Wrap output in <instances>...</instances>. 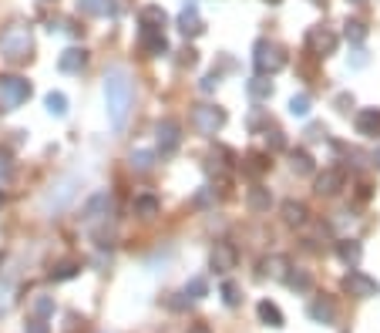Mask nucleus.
Instances as JSON below:
<instances>
[{
  "mask_svg": "<svg viewBox=\"0 0 380 333\" xmlns=\"http://www.w3.org/2000/svg\"><path fill=\"white\" fill-rule=\"evenodd\" d=\"M206 293H209V283H206L202 276H192L189 283H185V296H189V300H202Z\"/></svg>",
  "mask_w": 380,
  "mask_h": 333,
  "instance_id": "nucleus-36",
  "label": "nucleus"
},
{
  "mask_svg": "<svg viewBox=\"0 0 380 333\" xmlns=\"http://www.w3.org/2000/svg\"><path fill=\"white\" fill-rule=\"evenodd\" d=\"M347 3H367V0H347Z\"/></svg>",
  "mask_w": 380,
  "mask_h": 333,
  "instance_id": "nucleus-46",
  "label": "nucleus"
},
{
  "mask_svg": "<svg viewBox=\"0 0 380 333\" xmlns=\"http://www.w3.org/2000/svg\"><path fill=\"white\" fill-rule=\"evenodd\" d=\"M84 64H88V51H84V47H68V51H61V58H57V71H61V75H81Z\"/></svg>",
  "mask_w": 380,
  "mask_h": 333,
  "instance_id": "nucleus-15",
  "label": "nucleus"
},
{
  "mask_svg": "<svg viewBox=\"0 0 380 333\" xmlns=\"http://www.w3.org/2000/svg\"><path fill=\"white\" fill-rule=\"evenodd\" d=\"M75 196H77V178L75 176L61 178V182L51 185V196L44 199V209H64V206H68Z\"/></svg>",
  "mask_w": 380,
  "mask_h": 333,
  "instance_id": "nucleus-10",
  "label": "nucleus"
},
{
  "mask_svg": "<svg viewBox=\"0 0 380 333\" xmlns=\"http://www.w3.org/2000/svg\"><path fill=\"white\" fill-rule=\"evenodd\" d=\"M256 313H259V320H263L266 327H273V330H280V327H286L283 310H280L276 303H269V300H263V303L256 307Z\"/></svg>",
  "mask_w": 380,
  "mask_h": 333,
  "instance_id": "nucleus-23",
  "label": "nucleus"
},
{
  "mask_svg": "<svg viewBox=\"0 0 380 333\" xmlns=\"http://www.w3.org/2000/svg\"><path fill=\"white\" fill-rule=\"evenodd\" d=\"M3 202H7V196H3V189H0V209H3Z\"/></svg>",
  "mask_w": 380,
  "mask_h": 333,
  "instance_id": "nucleus-45",
  "label": "nucleus"
},
{
  "mask_svg": "<svg viewBox=\"0 0 380 333\" xmlns=\"http://www.w3.org/2000/svg\"><path fill=\"white\" fill-rule=\"evenodd\" d=\"M34 51V38H31V27L24 24H10L3 34H0V54L10 64H24Z\"/></svg>",
  "mask_w": 380,
  "mask_h": 333,
  "instance_id": "nucleus-2",
  "label": "nucleus"
},
{
  "mask_svg": "<svg viewBox=\"0 0 380 333\" xmlns=\"http://www.w3.org/2000/svg\"><path fill=\"white\" fill-rule=\"evenodd\" d=\"M24 333H51V327H47V320H40V316H31V320L24 323Z\"/></svg>",
  "mask_w": 380,
  "mask_h": 333,
  "instance_id": "nucleus-38",
  "label": "nucleus"
},
{
  "mask_svg": "<svg viewBox=\"0 0 380 333\" xmlns=\"http://www.w3.org/2000/svg\"><path fill=\"white\" fill-rule=\"evenodd\" d=\"M246 88H249V98H252V101H269V98H273V81H269L266 75H256Z\"/></svg>",
  "mask_w": 380,
  "mask_h": 333,
  "instance_id": "nucleus-26",
  "label": "nucleus"
},
{
  "mask_svg": "<svg viewBox=\"0 0 380 333\" xmlns=\"http://www.w3.org/2000/svg\"><path fill=\"white\" fill-rule=\"evenodd\" d=\"M347 185V172L343 169H324L320 176H317V182H313V192L317 196H340V189Z\"/></svg>",
  "mask_w": 380,
  "mask_h": 333,
  "instance_id": "nucleus-11",
  "label": "nucleus"
},
{
  "mask_svg": "<svg viewBox=\"0 0 380 333\" xmlns=\"http://www.w3.org/2000/svg\"><path fill=\"white\" fill-rule=\"evenodd\" d=\"M337 108H340V111H350V108H354V95H347V91L337 95Z\"/></svg>",
  "mask_w": 380,
  "mask_h": 333,
  "instance_id": "nucleus-41",
  "label": "nucleus"
},
{
  "mask_svg": "<svg viewBox=\"0 0 380 333\" xmlns=\"http://www.w3.org/2000/svg\"><path fill=\"white\" fill-rule=\"evenodd\" d=\"M266 3H283V0H266Z\"/></svg>",
  "mask_w": 380,
  "mask_h": 333,
  "instance_id": "nucleus-47",
  "label": "nucleus"
},
{
  "mask_svg": "<svg viewBox=\"0 0 380 333\" xmlns=\"http://www.w3.org/2000/svg\"><path fill=\"white\" fill-rule=\"evenodd\" d=\"M101 91H105L108 121H112V128L121 132L125 121H128V111H132V101H135V88H132L128 71H125V68H108V71H105V84H101Z\"/></svg>",
  "mask_w": 380,
  "mask_h": 333,
  "instance_id": "nucleus-1",
  "label": "nucleus"
},
{
  "mask_svg": "<svg viewBox=\"0 0 380 333\" xmlns=\"http://www.w3.org/2000/svg\"><path fill=\"white\" fill-rule=\"evenodd\" d=\"M185 333H212V327H209V323H192Z\"/></svg>",
  "mask_w": 380,
  "mask_h": 333,
  "instance_id": "nucleus-42",
  "label": "nucleus"
},
{
  "mask_svg": "<svg viewBox=\"0 0 380 333\" xmlns=\"http://www.w3.org/2000/svg\"><path fill=\"white\" fill-rule=\"evenodd\" d=\"M367 64V54L363 51H354V68H363Z\"/></svg>",
  "mask_w": 380,
  "mask_h": 333,
  "instance_id": "nucleus-43",
  "label": "nucleus"
},
{
  "mask_svg": "<svg viewBox=\"0 0 380 333\" xmlns=\"http://www.w3.org/2000/svg\"><path fill=\"white\" fill-rule=\"evenodd\" d=\"M283 283L289 290H296V293H310V286H313L310 273H303V270H289V276H286Z\"/></svg>",
  "mask_w": 380,
  "mask_h": 333,
  "instance_id": "nucleus-31",
  "label": "nucleus"
},
{
  "mask_svg": "<svg viewBox=\"0 0 380 333\" xmlns=\"http://www.w3.org/2000/svg\"><path fill=\"white\" fill-rule=\"evenodd\" d=\"M286 51L276 44V40H256V47H252V64H256V75H276V71H283L286 68Z\"/></svg>",
  "mask_w": 380,
  "mask_h": 333,
  "instance_id": "nucleus-3",
  "label": "nucleus"
},
{
  "mask_svg": "<svg viewBox=\"0 0 380 333\" xmlns=\"http://www.w3.org/2000/svg\"><path fill=\"white\" fill-rule=\"evenodd\" d=\"M343 34H347L350 44H363V40H367V24H363V20H347V24H343Z\"/></svg>",
  "mask_w": 380,
  "mask_h": 333,
  "instance_id": "nucleus-34",
  "label": "nucleus"
},
{
  "mask_svg": "<svg viewBox=\"0 0 380 333\" xmlns=\"http://www.w3.org/2000/svg\"><path fill=\"white\" fill-rule=\"evenodd\" d=\"M77 270H81V266H77L75 259H64V263H57L54 270H51V279H54V283H64V279H75Z\"/></svg>",
  "mask_w": 380,
  "mask_h": 333,
  "instance_id": "nucleus-33",
  "label": "nucleus"
},
{
  "mask_svg": "<svg viewBox=\"0 0 380 333\" xmlns=\"http://www.w3.org/2000/svg\"><path fill=\"white\" fill-rule=\"evenodd\" d=\"M246 206L252 212H269V206H273V192H269L266 185H252L246 192Z\"/></svg>",
  "mask_w": 380,
  "mask_h": 333,
  "instance_id": "nucleus-22",
  "label": "nucleus"
},
{
  "mask_svg": "<svg viewBox=\"0 0 380 333\" xmlns=\"http://www.w3.org/2000/svg\"><path fill=\"white\" fill-rule=\"evenodd\" d=\"M243 172H246L249 178H259L263 172H269V155H263V152L246 155V158H243Z\"/></svg>",
  "mask_w": 380,
  "mask_h": 333,
  "instance_id": "nucleus-25",
  "label": "nucleus"
},
{
  "mask_svg": "<svg viewBox=\"0 0 380 333\" xmlns=\"http://www.w3.org/2000/svg\"><path fill=\"white\" fill-rule=\"evenodd\" d=\"M138 44H142V51H145V54H152V58L169 54V40H165V34H162V31H142Z\"/></svg>",
  "mask_w": 380,
  "mask_h": 333,
  "instance_id": "nucleus-17",
  "label": "nucleus"
},
{
  "mask_svg": "<svg viewBox=\"0 0 380 333\" xmlns=\"http://www.w3.org/2000/svg\"><path fill=\"white\" fill-rule=\"evenodd\" d=\"M44 3H54V0H44Z\"/></svg>",
  "mask_w": 380,
  "mask_h": 333,
  "instance_id": "nucleus-48",
  "label": "nucleus"
},
{
  "mask_svg": "<svg viewBox=\"0 0 380 333\" xmlns=\"http://www.w3.org/2000/svg\"><path fill=\"white\" fill-rule=\"evenodd\" d=\"M27 98H31V81L27 78H17V75L0 78V111H17Z\"/></svg>",
  "mask_w": 380,
  "mask_h": 333,
  "instance_id": "nucleus-4",
  "label": "nucleus"
},
{
  "mask_svg": "<svg viewBox=\"0 0 380 333\" xmlns=\"http://www.w3.org/2000/svg\"><path fill=\"white\" fill-rule=\"evenodd\" d=\"M222 303H226V307H239V303H243L239 286H236L232 279H226V283H222Z\"/></svg>",
  "mask_w": 380,
  "mask_h": 333,
  "instance_id": "nucleus-37",
  "label": "nucleus"
},
{
  "mask_svg": "<svg viewBox=\"0 0 380 333\" xmlns=\"http://www.w3.org/2000/svg\"><path fill=\"white\" fill-rule=\"evenodd\" d=\"M357 132L363 138L380 135V108H363V111H357Z\"/></svg>",
  "mask_w": 380,
  "mask_h": 333,
  "instance_id": "nucleus-19",
  "label": "nucleus"
},
{
  "mask_svg": "<svg viewBox=\"0 0 380 333\" xmlns=\"http://www.w3.org/2000/svg\"><path fill=\"white\" fill-rule=\"evenodd\" d=\"M199 88H202L206 95H212V91L219 88V75H206V78H202V84H199Z\"/></svg>",
  "mask_w": 380,
  "mask_h": 333,
  "instance_id": "nucleus-40",
  "label": "nucleus"
},
{
  "mask_svg": "<svg viewBox=\"0 0 380 333\" xmlns=\"http://www.w3.org/2000/svg\"><path fill=\"white\" fill-rule=\"evenodd\" d=\"M343 290L350 296H357V300H370V296L380 293V283L370 279L367 273H360V270H350V273L343 276Z\"/></svg>",
  "mask_w": 380,
  "mask_h": 333,
  "instance_id": "nucleus-7",
  "label": "nucleus"
},
{
  "mask_svg": "<svg viewBox=\"0 0 380 333\" xmlns=\"http://www.w3.org/2000/svg\"><path fill=\"white\" fill-rule=\"evenodd\" d=\"M289 165H293L296 176H313V155L306 148H293L289 152Z\"/></svg>",
  "mask_w": 380,
  "mask_h": 333,
  "instance_id": "nucleus-27",
  "label": "nucleus"
},
{
  "mask_svg": "<svg viewBox=\"0 0 380 333\" xmlns=\"http://www.w3.org/2000/svg\"><path fill=\"white\" fill-rule=\"evenodd\" d=\"M44 108H47V115L64 118V115H68V95H61V91H47V98H44Z\"/></svg>",
  "mask_w": 380,
  "mask_h": 333,
  "instance_id": "nucleus-30",
  "label": "nucleus"
},
{
  "mask_svg": "<svg viewBox=\"0 0 380 333\" xmlns=\"http://www.w3.org/2000/svg\"><path fill=\"white\" fill-rule=\"evenodd\" d=\"M370 162H374V165H377V169H380V145H377V148H374V155H370Z\"/></svg>",
  "mask_w": 380,
  "mask_h": 333,
  "instance_id": "nucleus-44",
  "label": "nucleus"
},
{
  "mask_svg": "<svg viewBox=\"0 0 380 333\" xmlns=\"http://www.w3.org/2000/svg\"><path fill=\"white\" fill-rule=\"evenodd\" d=\"M132 169L135 172H152L155 169V152H149V148H135L132 152Z\"/></svg>",
  "mask_w": 380,
  "mask_h": 333,
  "instance_id": "nucleus-32",
  "label": "nucleus"
},
{
  "mask_svg": "<svg viewBox=\"0 0 380 333\" xmlns=\"http://www.w3.org/2000/svg\"><path fill=\"white\" fill-rule=\"evenodd\" d=\"M337 44H340V38H337L330 27H310V31H306V47H310L313 54H320V58L333 54Z\"/></svg>",
  "mask_w": 380,
  "mask_h": 333,
  "instance_id": "nucleus-8",
  "label": "nucleus"
},
{
  "mask_svg": "<svg viewBox=\"0 0 380 333\" xmlns=\"http://www.w3.org/2000/svg\"><path fill=\"white\" fill-rule=\"evenodd\" d=\"M337 256H340V263L347 270H357V266H360V256H363V246L357 239H340V242H337Z\"/></svg>",
  "mask_w": 380,
  "mask_h": 333,
  "instance_id": "nucleus-18",
  "label": "nucleus"
},
{
  "mask_svg": "<svg viewBox=\"0 0 380 333\" xmlns=\"http://www.w3.org/2000/svg\"><path fill=\"white\" fill-rule=\"evenodd\" d=\"M112 209H114V202L108 192H95V196L84 202V226H98V222H105V219L112 216Z\"/></svg>",
  "mask_w": 380,
  "mask_h": 333,
  "instance_id": "nucleus-9",
  "label": "nucleus"
},
{
  "mask_svg": "<svg viewBox=\"0 0 380 333\" xmlns=\"http://www.w3.org/2000/svg\"><path fill=\"white\" fill-rule=\"evenodd\" d=\"M236 263H239V253H236V246L232 242H215L209 253V266L215 273H232L236 270Z\"/></svg>",
  "mask_w": 380,
  "mask_h": 333,
  "instance_id": "nucleus-12",
  "label": "nucleus"
},
{
  "mask_svg": "<svg viewBox=\"0 0 380 333\" xmlns=\"http://www.w3.org/2000/svg\"><path fill=\"white\" fill-rule=\"evenodd\" d=\"M289 270H293V263H289V256H283V253H273L263 259V276H269V279H280V283H283L286 276H289Z\"/></svg>",
  "mask_w": 380,
  "mask_h": 333,
  "instance_id": "nucleus-16",
  "label": "nucleus"
},
{
  "mask_svg": "<svg viewBox=\"0 0 380 333\" xmlns=\"http://www.w3.org/2000/svg\"><path fill=\"white\" fill-rule=\"evenodd\" d=\"M158 209H162V206H158V199L155 196H138L132 202V212L138 219H152V216H158Z\"/></svg>",
  "mask_w": 380,
  "mask_h": 333,
  "instance_id": "nucleus-28",
  "label": "nucleus"
},
{
  "mask_svg": "<svg viewBox=\"0 0 380 333\" xmlns=\"http://www.w3.org/2000/svg\"><path fill=\"white\" fill-rule=\"evenodd\" d=\"M178 31L185 34V38H199L202 31H206V24L199 17V3L195 0H185V7H182V14H178Z\"/></svg>",
  "mask_w": 380,
  "mask_h": 333,
  "instance_id": "nucleus-13",
  "label": "nucleus"
},
{
  "mask_svg": "<svg viewBox=\"0 0 380 333\" xmlns=\"http://www.w3.org/2000/svg\"><path fill=\"white\" fill-rule=\"evenodd\" d=\"M31 313H34V316H40V320H47V316H54V296H47V293L31 296Z\"/></svg>",
  "mask_w": 380,
  "mask_h": 333,
  "instance_id": "nucleus-29",
  "label": "nucleus"
},
{
  "mask_svg": "<svg viewBox=\"0 0 380 333\" xmlns=\"http://www.w3.org/2000/svg\"><path fill=\"white\" fill-rule=\"evenodd\" d=\"M155 141H158V152L162 155H175L178 145H182V125L175 118H162L158 128H155Z\"/></svg>",
  "mask_w": 380,
  "mask_h": 333,
  "instance_id": "nucleus-6",
  "label": "nucleus"
},
{
  "mask_svg": "<svg viewBox=\"0 0 380 333\" xmlns=\"http://www.w3.org/2000/svg\"><path fill=\"white\" fill-rule=\"evenodd\" d=\"M192 125H195L202 135H215V132L226 128V111H222L219 104H199V108L192 111Z\"/></svg>",
  "mask_w": 380,
  "mask_h": 333,
  "instance_id": "nucleus-5",
  "label": "nucleus"
},
{
  "mask_svg": "<svg viewBox=\"0 0 380 333\" xmlns=\"http://www.w3.org/2000/svg\"><path fill=\"white\" fill-rule=\"evenodd\" d=\"M283 219L289 222V226H306L310 209H306L303 202H296V199H286V202H283Z\"/></svg>",
  "mask_w": 380,
  "mask_h": 333,
  "instance_id": "nucleus-24",
  "label": "nucleus"
},
{
  "mask_svg": "<svg viewBox=\"0 0 380 333\" xmlns=\"http://www.w3.org/2000/svg\"><path fill=\"white\" fill-rule=\"evenodd\" d=\"M310 320L313 323H324V327H330V323H337V300L333 296H317L313 303H310Z\"/></svg>",
  "mask_w": 380,
  "mask_h": 333,
  "instance_id": "nucleus-14",
  "label": "nucleus"
},
{
  "mask_svg": "<svg viewBox=\"0 0 380 333\" xmlns=\"http://www.w3.org/2000/svg\"><path fill=\"white\" fill-rule=\"evenodd\" d=\"M165 10L158 7V3H149V7H142L138 10V24H142V31H162L165 27Z\"/></svg>",
  "mask_w": 380,
  "mask_h": 333,
  "instance_id": "nucleus-20",
  "label": "nucleus"
},
{
  "mask_svg": "<svg viewBox=\"0 0 380 333\" xmlns=\"http://www.w3.org/2000/svg\"><path fill=\"white\" fill-rule=\"evenodd\" d=\"M310 108H313V101H310V95H303V91L289 98V115L293 118H306L310 115Z\"/></svg>",
  "mask_w": 380,
  "mask_h": 333,
  "instance_id": "nucleus-35",
  "label": "nucleus"
},
{
  "mask_svg": "<svg viewBox=\"0 0 380 333\" xmlns=\"http://www.w3.org/2000/svg\"><path fill=\"white\" fill-rule=\"evenodd\" d=\"M266 145L273 148V152H280V148H286V138L283 132H266Z\"/></svg>",
  "mask_w": 380,
  "mask_h": 333,
  "instance_id": "nucleus-39",
  "label": "nucleus"
},
{
  "mask_svg": "<svg viewBox=\"0 0 380 333\" xmlns=\"http://www.w3.org/2000/svg\"><path fill=\"white\" fill-rule=\"evenodd\" d=\"M77 7L88 17H114L118 14V3L114 0H77Z\"/></svg>",
  "mask_w": 380,
  "mask_h": 333,
  "instance_id": "nucleus-21",
  "label": "nucleus"
}]
</instances>
